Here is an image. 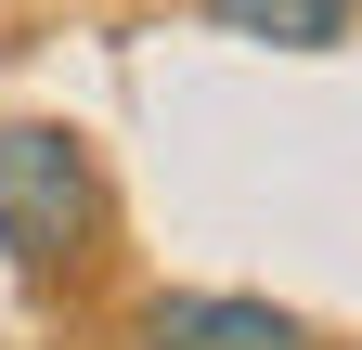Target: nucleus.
I'll list each match as a JSON object with an SVG mask.
<instances>
[{
  "label": "nucleus",
  "instance_id": "1",
  "mask_svg": "<svg viewBox=\"0 0 362 350\" xmlns=\"http://www.w3.org/2000/svg\"><path fill=\"white\" fill-rule=\"evenodd\" d=\"M0 259L26 286H65L104 259V169L65 117H0Z\"/></svg>",
  "mask_w": 362,
  "mask_h": 350
},
{
  "label": "nucleus",
  "instance_id": "2",
  "mask_svg": "<svg viewBox=\"0 0 362 350\" xmlns=\"http://www.w3.org/2000/svg\"><path fill=\"white\" fill-rule=\"evenodd\" d=\"M143 350H310V324L285 298H246V286H168L143 312Z\"/></svg>",
  "mask_w": 362,
  "mask_h": 350
},
{
  "label": "nucleus",
  "instance_id": "3",
  "mask_svg": "<svg viewBox=\"0 0 362 350\" xmlns=\"http://www.w3.org/2000/svg\"><path fill=\"white\" fill-rule=\"evenodd\" d=\"M220 39H259V52H337L362 26V0H207Z\"/></svg>",
  "mask_w": 362,
  "mask_h": 350
}]
</instances>
